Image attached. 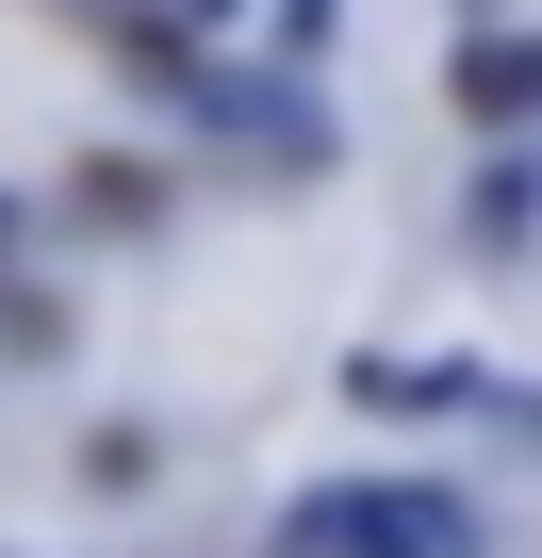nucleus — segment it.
<instances>
[{"mask_svg": "<svg viewBox=\"0 0 542 558\" xmlns=\"http://www.w3.org/2000/svg\"><path fill=\"white\" fill-rule=\"evenodd\" d=\"M460 99H477V116H526V99H542V50H526V34H477V50H460Z\"/></svg>", "mask_w": 542, "mask_h": 558, "instance_id": "7ed1b4c3", "label": "nucleus"}, {"mask_svg": "<svg viewBox=\"0 0 542 558\" xmlns=\"http://www.w3.org/2000/svg\"><path fill=\"white\" fill-rule=\"evenodd\" d=\"M214 116H230L246 148H280V165H329V116H313V99H280V83H214Z\"/></svg>", "mask_w": 542, "mask_h": 558, "instance_id": "f03ea898", "label": "nucleus"}, {"mask_svg": "<svg viewBox=\"0 0 542 558\" xmlns=\"http://www.w3.org/2000/svg\"><path fill=\"white\" fill-rule=\"evenodd\" d=\"M263 558H477V509L427 493V476H329V493L280 509Z\"/></svg>", "mask_w": 542, "mask_h": 558, "instance_id": "f257e3e1", "label": "nucleus"}]
</instances>
